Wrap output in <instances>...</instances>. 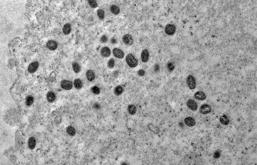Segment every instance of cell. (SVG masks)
<instances>
[{
  "instance_id": "cell-1",
  "label": "cell",
  "mask_w": 257,
  "mask_h": 165,
  "mask_svg": "<svg viewBox=\"0 0 257 165\" xmlns=\"http://www.w3.org/2000/svg\"><path fill=\"white\" fill-rule=\"evenodd\" d=\"M126 62L130 67L133 68L138 65V62L136 57L131 53L128 54L126 57Z\"/></svg>"
},
{
  "instance_id": "cell-2",
  "label": "cell",
  "mask_w": 257,
  "mask_h": 165,
  "mask_svg": "<svg viewBox=\"0 0 257 165\" xmlns=\"http://www.w3.org/2000/svg\"><path fill=\"white\" fill-rule=\"evenodd\" d=\"M186 82L189 88L191 90L195 89L196 87V82L194 77L191 75H190L186 79Z\"/></svg>"
},
{
  "instance_id": "cell-3",
  "label": "cell",
  "mask_w": 257,
  "mask_h": 165,
  "mask_svg": "<svg viewBox=\"0 0 257 165\" xmlns=\"http://www.w3.org/2000/svg\"><path fill=\"white\" fill-rule=\"evenodd\" d=\"M122 40L123 43L127 45H132L134 43L133 38L130 34H126L124 35L122 38Z\"/></svg>"
},
{
  "instance_id": "cell-4",
  "label": "cell",
  "mask_w": 257,
  "mask_h": 165,
  "mask_svg": "<svg viewBox=\"0 0 257 165\" xmlns=\"http://www.w3.org/2000/svg\"><path fill=\"white\" fill-rule=\"evenodd\" d=\"M212 111V108L210 105L207 104L202 105L200 109V113L204 115L210 113Z\"/></svg>"
},
{
  "instance_id": "cell-5",
  "label": "cell",
  "mask_w": 257,
  "mask_h": 165,
  "mask_svg": "<svg viewBox=\"0 0 257 165\" xmlns=\"http://www.w3.org/2000/svg\"><path fill=\"white\" fill-rule=\"evenodd\" d=\"M186 104L187 107L192 111H196L198 108V104L194 100L189 99L187 101Z\"/></svg>"
},
{
  "instance_id": "cell-6",
  "label": "cell",
  "mask_w": 257,
  "mask_h": 165,
  "mask_svg": "<svg viewBox=\"0 0 257 165\" xmlns=\"http://www.w3.org/2000/svg\"><path fill=\"white\" fill-rule=\"evenodd\" d=\"M165 31L166 33L168 35H172L174 34L176 31L175 26L171 24H169L166 26Z\"/></svg>"
},
{
  "instance_id": "cell-7",
  "label": "cell",
  "mask_w": 257,
  "mask_h": 165,
  "mask_svg": "<svg viewBox=\"0 0 257 165\" xmlns=\"http://www.w3.org/2000/svg\"><path fill=\"white\" fill-rule=\"evenodd\" d=\"M61 86L63 89L69 90L71 89L73 86L72 82L67 80H64L61 82Z\"/></svg>"
},
{
  "instance_id": "cell-8",
  "label": "cell",
  "mask_w": 257,
  "mask_h": 165,
  "mask_svg": "<svg viewBox=\"0 0 257 165\" xmlns=\"http://www.w3.org/2000/svg\"><path fill=\"white\" fill-rule=\"evenodd\" d=\"M112 52L114 56L118 59L123 58L124 56V52L118 48H114L112 50Z\"/></svg>"
},
{
  "instance_id": "cell-9",
  "label": "cell",
  "mask_w": 257,
  "mask_h": 165,
  "mask_svg": "<svg viewBox=\"0 0 257 165\" xmlns=\"http://www.w3.org/2000/svg\"><path fill=\"white\" fill-rule=\"evenodd\" d=\"M128 113L130 115L133 116L136 114L137 112V108L136 106L134 104L128 105L127 107Z\"/></svg>"
},
{
  "instance_id": "cell-10",
  "label": "cell",
  "mask_w": 257,
  "mask_h": 165,
  "mask_svg": "<svg viewBox=\"0 0 257 165\" xmlns=\"http://www.w3.org/2000/svg\"><path fill=\"white\" fill-rule=\"evenodd\" d=\"M100 54L104 58L109 57L111 54V51L110 48L107 47H102L100 50Z\"/></svg>"
},
{
  "instance_id": "cell-11",
  "label": "cell",
  "mask_w": 257,
  "mask_h": 165,
  "mask_svg": "<svg viewBox=\"0 0 257 165\" xmlns=\"http://www.w3.org/2000/svg\"><path fill=\"white\" fill-rule=\"evenodd\" d=\"M149 58V53L148 50L146 49L143 50L141 55V58L142 61L144 63L147 62Z\"/></svg>"
},
{
  "instance_id": "cell-12",
  "label": "cell",
  "mask_w": 257,
  "mask_h": 165,
  "mask_svg": "<svg viewBox=\"0 0 257 165\" xmlns=\"http://www.w3.org/2000/svg\"><path fill=\"white\" fill-rule=\"evenodd\" d=\"M184 122L186 125L189 127H194L196 124V122L194 119L190 117L186 118L184 120Z\"/></svg>"
},
{
  "instance_id": "cell-13",
  "label": "cell",
  "mask_w": 257,
  "mask_h": 165,
  "mask_svg": "<svg viewBox=\"0 0 257 165\" xmlns=\"http://www.w3.org/2000/svg\"><path fill=\"white\" fill-rule=\"evenodd\" d=\"M124 88L121 85H118L116 86L114 89V93L116 96H119L122 95L124 92Z\"/></svg>"
},
{
  "instance_id": "cell-14",
  "label": "cell",
  "mask_w": 257,
  "mask_h": 165,
  "mask_svg": "<svg viewBox=\"0 0 257 165\" xmlns=\"http://www.w3.org/2000/svg\"><path fill=\"white\" fill-rule=\"evenodd\" d=\"M194 97L196 99L200 101L204 100L206 98L205 93L201 91L196 92L194 94Z\"/></svg>"
},
{
  "instance_id": "cell-15",
  "label": "cell",
  "mask_w": 257,
  "mask_h": 165,
  "mask_svg": "<svg viewBox=\"0 0 257 165\" xmlns=\"http://www.w3.org/2000/svg\"><path fill=\"white\" fill-rule=\"evenodd\" d=\"M38 65V63L37 62H34L32 63L28 67V72L31 73H34L37 69Z\"/></svg>"
},
{
  "instance_id": "cell-16",
  "label": "cell",
  "mask_w": 257,
  "mask_h": 165,
  "mask_svg": "<svg viewBox=\"0 0 257 165\" xmlns=\"http://www.w3.org/2000/svg\"><path fill=\"white\" fill-rule=\"evenodd\" d=\"M47 46L48 48L50 50H54L57 48L58 44L56 41L53 40H50L47 43Z\"/></svg>"
},
{
  "instance_id": "cell-17",
  "label": "cell",
  "mask_w": 257,
  "mask_h": 165,
  "mask_svg": "<svg viewBox=\"0 0 257 165\" xmlns=\"http://www.w3.org/2000/svg\"><path fill=\"white\" fill-rule=\"evenodd\" d=\"M16 141L18 147L22 146L24 144V140L22 137L19 133H16Z\"/></svg>"
},
{
  "instance_id": "cell-18",
  "label": "cell",
  "mask_w": 257,
  "mask_h": 165,
  "mask_svg": "<svg viewBox=\"0 0 257 165\" xmlns=\"http://www.w3.org/2000/svg\"><path fill=\"white\" fill-rule=\"evenodd\" d=\"M87 78L90 81H93L95 78V75L94 72L91 70H88L86 73Z\"/></svg>"
},
{
  "instance_id": "cell-19",
  "label": "cell",
  "mask_w": 257,
  "mask_h": 165,
  "mask_svg": "<svg viewBox=\"0 0 257 165\" xmlns=\"http://www.w3.org/2000/svg\"><path fill=\"white\" fill-rule=\"evenodd\" d=\"M36 144V140L34 137H31L29 139L28 144V147L30 149H34L35 147Z\"/></svg>"
},
{
  "instance_id": "cell-20",
  "label": "cell",
  "mask_w": 257,
  "mask_h": 165,
  "mask_svg": "<svg viewBox=\"0 0 257 165\" xmlns=\"http://www.w3.org/2000/svg\"><path fill=\"white\" fill-rule=\"evenodd\" d=\"M71 30L70 25L68 23L64 25L63 28V33L66 35L69 34L71 32Z\"/></svg>"
},
{
  "instance_id": "cell-21",
  "label": "cell",
  "mask_w": 257,
  "mask_h": 165,
  "mask_svg": "<svg viewBox=\"0 0 257 165\" xmlns=\"http://www.w3.org/2000/svg\"><path fill=\"white\" fill-rule=\"evenodd\" d=\"M148 127L150 131L156 134H158L160 132V130L159 129L152 124H148Z\"/></svg>"
},
{
  "instance_id": "cell-22",
  "label": "cell",
  "mask_w": 257,
  "mask_h": 165,
  "mask_svg": "<svg viewBox=\"0 0 257 165\" xmlns=\"http://www.w3.org/2000/svg\"><path fill=\"white\" fill-rule=\"evenodd\" d=\"M72 66L73 70L75 73H78L81 71V66L78 62H74L72 64Z\"/></svg>"
},
{
  "instance_id": "cell-23",
  "label": "cell",
  "mask_w": 257,
  "mask_h": 165,
  "mask_svg": "<svg viewBox=\"0 0 257 165\" xmlns=\"http://www.w3.org/2000/svg\"><path fill=\"white\" fill-rule=\"evenodd\" d=\"M110 10L111 12L114 15L118 14L120 11V9L117 6L113 5L110 7Z\"/></svg>"
},
{
  "instance_id": "cell-24",
  "label": "cell",
  "mask_w": 257,
  "mask_h": 165,
  "mask_svg": "<svg viewBox=\"0 0 257 165\" xmlns=\"http://www.w3.org/2000/svg\"><path fill=\"white\" fill-rule=\"evenodd\" d=\"M74 85L75 87L77 89H80L82 88L83 86L82 81L80 79H77L74 81Z\"/></svg>"
},
{
  "instance_id": "cell-25",
  "label": "cell",
  "mask_w": 257,
  "mask_h": 165,
  "mask_svg": "<svg viewBox=\"0 0 257 165\" xmlns=\"http://www.w3.org/2000/svg\"><path fill=\"white\" fill-rule=\"evenodd\" d=\"M55 98L56 95L53 92L50 91L48 92L47 94V98L49 102H53Z\"/></svg>"
},
{
  "instance_id": "cell-26",
  "label": "cell",
  "mask_w": 257,
  "mask_h": 165,
  "mask_svg": "<svg viewBox=\"0 0 257 165\" xmlns=\"http://www.w3.org/2000/svg\"><path fill=\"white\" fill-rule=\"evenodd\" d=\"M220 122L224 125H228L230 122V120L225 115L221 117L220 119Z\"/></svg>"
},
{
  "instance_id": "cell-27",
  "label": "cell",
  "mask_w": 257,
  "mask_h": 165,
  "mask_svg": "<svg viewBox=\"0 0 257 165\" xmlns=\"http://www.w3.org/2000/svg\"><path fill=\"white\" fill-rule=\"evenodd\" d=\"M66 131L68 134L71 136H74L76 134V130L74 127L72 126H70L67 127Z\"/></svg>"
},
{
  "instance_id": "cell-28",
  "label": "cell",
  "mask_w": 257,
  "mask_h": 165,
  "mask_svg": "<svg viewBox=\"0 0 257 165\" xmlns=\"http://www.w3.org/2000/svg\"><path fill=\"white\" fill-rule=\"evenodd\" d=\"M34 101L33 97L31 96H28L26 99V104L28 106H30L33 103Z\"/></svg>"
},
{
  "instance_id": "cell-29",
  "label": "cell",
  "mask_w": 257,
  "mask_h": 165,
  "mask_svg": "<svg viewBox=\"0 0 257 165\" xmlns=\"http://www.w3.org/2000/svg\"><path fill=\"white\" fill-rule=\"evenodd\" d=\"M98 16L101 20L103 19L105 16V13L104 11L102 9H98L97 11Z\"/></svg>"
},
{
  "instance_id": "cell-30",
  "label": "cell",
  "mask_w": 257,
  "mask_h": 165,
  "mask_svg": "<svg viewBox=\"0 0 257 165\" xmlns=\"http://www.w3.org/2000/svg\"><path fill=\"white\" fill-rule=\"evenodd\" d=\"M115 64V60L113 58H111L108 61L107 63V66L109 68L112 69L114 67Z\"/></svg>"
},
{
  "instance_id": "cell-31",
  "label": "cell",
  "mask_w": 257,
  "mask_h": 165,
  "mask_svg": "<svg viewBox=\"0 0 257 165\" xmlns=\"http://www.w3.org/2000/svg\"><path fill=\"white\" fill-rule=\"evenodd\" d=\"M91 90L92 92L95 94H98L100 92V88L97 86H94L92 87Z\"/></svg>"
},
{
  "instance_id": "cell-32",
  "label": "cell",
  "mask_w": 257,
  "mask_h": 165,
  "mask_svg": "<svg viewBox=\"0 0 257 165\" xmlns=\"http://www.w3.org/2000/svg\"><path fill=\"white\" fill-rule=\"evenodd\" d=\"M88 2L90 6L92 8H95L98 6L97 3L95 1L89 0Z\"/></svg>"
},
{
  "instance_id": "cell-33",
  "label": "cell",
  "mask_w": 257,
  "mask_h": 165,
  "mask_svg": "<svg viewBox=\"0 0 257 165\" xmlns=\"http://www.w3.org/2000/svg\"><path fill=\"white\" fill-rule=\"evenodd\" d=\"M167 67L168 70L170 71H172L174 68V65L172 63L170 62L168 63Z\"/></svg>"
},
{
  "instance_id": "cell-34",
  "label": "cell",
  "mask_w": 257,
  "mask_h": 165,
  "mask_svg": "<svg viewBox=\"0 0 257 165\" xmlns=\"http://www.w3.org/2000/svg\"><path fill=\"white\" fill-rule=\"evenodd\" d=\"M108 38L105 35H102L100 38V41L102 43H105L108 41Z\"/></svg>"
},
{
  "instance_id": "cell-35",
  "label": "cell",
  "mask_w": 257,
  "mask_h": 165,
  "mask_svg": "<svg viewBox=\"0 0 257 165\" xmlns=\"http://www.w3.org/2000/svg\"><path fill=\"white\" fill-rule=\"evenodd\" d=\"M137 73L139 76L140 77H143L145 75L146 72L144 70L140 69L138 71Z\"/></svg>"
},
{
  "instance_id": "cell-36",
  "label": "cell",
  "mask_w": 257,
  "mask_h": 165,
  "mask_svg": "<svg viewBox=\"0 0 257 165\" xmlns=\"http://www.w3.org/2000/svg\"><path fill=\"white\" fill-rule=\"evenodd\" d=\"M220 152L218 151H217L214 153V158H218L220 157Z\"/></svg>"
},
{
  "instance_id": "cell-37",
  "label": "cell",
  "mask_w": 257,
  "mask_h": 165,
  "mask_svg": "<svg viewBox=\"0 0 257 165\" xmlns=\"http://www.w3.org/2000/svg\"><path fill=\"white\" fill-rule=\"evenodd\" d=\"M94 107L96 109H99L100 108V106L99 104L96 103L95 104Z\"/></svg>"
},
{
  "instance_id": "cell-38",
  "label": "cell",
  "mask_w": 257,
  "mask_h": 165,
  "mask_svg": "<svg viewBox=\"0 0 257 165\" xmlns=\"http://www.w3.org/2000/svg\"><path fill=\"white\" fill-rule=\"evenodd\" d=\"M154 70L156 71H157L159 69V67L158 65H156L154 66Z\"/></svg>"
},
{
  "instance_id": "cell-39",
  "label": "cell",
  "mask_w": 257,
  "mask_h": 165,
  "mask_svg": "<svg viewBox=\"0 0 257 165\" xmlns=\"http://www.w3.org/2000/svg\"><path fill=\"white\" fill-rule=\"evenodd\" d=\"M111 42L112 44H115L116 43V40L114 38H112L111 40Z\"/></svg>"
}]
</instances>
